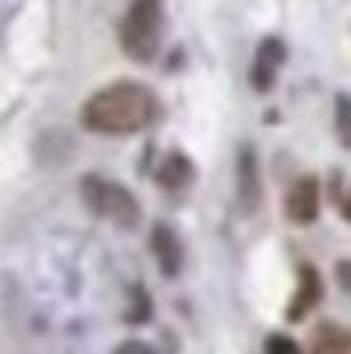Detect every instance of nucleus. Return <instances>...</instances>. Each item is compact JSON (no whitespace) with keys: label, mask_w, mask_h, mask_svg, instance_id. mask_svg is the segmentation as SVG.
Returning <instances> with one entry per match:
<instances>
[{"label":"nucleus","mask_w":351,"mask_h":354,"mask_svg":"<svg viewBox=\"0 0 351 354\" xmlns=\"http://www.w3.org/2000/svg\"><path fill=\"white\" fill-rule=\"evenodd\" d=\"M155 118V97L149 87L137 84V81H115V84L103 87L84 103L81 122L84 128L97 131V134L124 137L143 131Z\"/></svg>","instance_id":"nucleus-1"},{"label":"nucleus","mask_w":351,"mask_h":354,"mask_svg":"<svg viewBox=\"0 0 351 354\" xmlns=\"http://www.w3.org/2000/svg\"><path fill=\"white\" fill-rule=\"evenodd\" d=\"M118 41L134 62H153L162 47V0H134L122 19Z\"/></svg>","instance_id":"nucleus-2"},{"label":"nucleus","mask_w":351,"mask_h":354,"mask_svg":"<svg viewBox=\"0 0 351 354\" xmlns=\"http://www.w3.org/2000/svg\"><path fill=\"white\" fill-rule=\"evenodd\" d=\"M81 199L97 218H106L112 224H118L122 230H134L140 224V205L131 196V189L118 187V183L106 180V177L87 174L81 180Z\"/></svg>","instance_id":"nucleus-3"},{"label":"nucleus","mask_w":351,"mask_h":354,"mask_svg":"<svg viewBox=\"0 0 351 354\" xmlns=\"http://www.w3.org/2000/svg\"><path fill=\"white\" fill-rule=\"evenodd\" d=\"M286 62V44L280 37H265L255 50V62H252V87L255 91H271L277 81L280 66Z\"/></svg>","instance_id":"nucleus-4"},{"label":"nucleus","mask_w":351,"mask_h":354,"mask_svg":"<svg viewBox=\"0 0 351 354\" xmlns=\"http://www.w3.org/2000/svg\"><path fill=\"white\" fill-rule=\"evenodd\" d=\"M286 214H290V221H296V224H311V221H317V214H321V183H317V177L308 174L292 183L290 196H286Z\"/></svg>","instance_id":"nucleus-5"},{"label":"nucleus","mask_w":351,"mask_h":354,"mask_svg":"<svg viewBox=\"0 0 351 354\" xmlns=\"http://www.w3.org/2000/svg\"><path fill=\"white\" fill-rule=\"evenodd\" d=\"M149 245H153V255L159 261V270L165 277H178L180 268H184V245H180L178 233L168 224H155L153 236H149Z\"/></svg>","instance_id":"nucleus-6"},{"label":"nucleus","mask_w":351,"mask_h":354,"mask_svg":"<svg viewBox=\"0 0 351 354\" xmlns=\"http://www.w3.org/2000/svg\"><path fill=\"white\" fill-rule=\"evenodd\" d=\"M321 299H323L321 274H317L311 264H305V268L298 270V289H296V295H292L290 308H286V320H302Z\"/></svg>","instance_id":"nucleus-7"},{"label":"nucleus","mask_w":351,"mask_h":354,"mask_svg":"<svg viewBox=\"0 0 351 354\" xmlns=\"http://www.w3.org/2000/svg\"><path fill=\"white\" fill-rule=\"evenodd\" d=\"M190 180H193V165H190V159L180 153H171L165 159V165L159 168V183L165 189H184Z\"/></svg>","instance_id":"nucleus-8"},{"label":"nucleus","mask_w":351,"mask_h":354,"mask_svg":"<svg viewBox=\"0 0 351 354\" xmlns=\"http://www.w3.org/2000/svg\"><path fill=\"white\" fill-rule=\"evenodd\" d=\"M311 348H314L317 354H342V351H351V336H348V333H342L339 326L323 324V326H317L314 339H311Z\"/></svg>","instance_id":"nucleus-9"},{"label":"nucleus","mask_w":351,"mask_h":354,"mask_svg":"<svg viewBox=\"0 0 351 354\" xmlns=\"http://www.w3.org/2000/svg\"><path fill=\"white\" fill-rule=\"evenodd\" d=\"M240 177H243V202H246V208H255L258 205V174H255V156L252 153H243L240 159Z\"/></svg>","instance_id":"nucleus-10"},{"label":"nucleus","mask_w":351,"mask_h":354,"mask_svg":"<svg viewBox=\"0 0 351 354\" xmlns=\"http://www.w3.org/2000/svg\"><path fill=\"white\" fill-rule=\"evenodd\" d=\"M265 351H286V354H296L298 351V342H292V339L286 336H271L265 342Z\"/></svg>","instance_id":"nucleus-11"},{"label":"nucleus","mask_w":351,"mask_h":354,"mask_svg":"<svg viewBox=\"0 0 351 354\" xmlns=\"http://www.w3.org/2000/svg\"><path fill=\"white\" fill-rule=\"evenodd\" d=\"M339 128H342V137L351 143V100L339 97Z\"/></svg>","instance_id":"nucleus-12"},{"label":"nucleus","mask_w":351,"mask_h":354,"mask_svg":"<svg viewBox=\"0 0 351 354\" xmlns=\"http://www.w3.org/2000/svg\"><path fill=\"white\" fill-rule=\"evenodd\" d=\"M336 277H339V286L351 292V261H339V264H336Z\"/></svg>","instance_id":"nucleus-13"},{"label":"nucleus","mask_w":351,"mask_h":354,"mask_svg":"<svg viewBox=\"0 0 351 354\" xmlns=\"http://www.w3.org/2000/svg\"><path fill=\"white\" fill-rule=\"evenodd\" d=\"M342 218L351 221V189H348V196L342 199Z\"/></svg>","instance_id":"nucleus-14"}]
</instances>
